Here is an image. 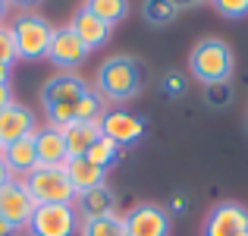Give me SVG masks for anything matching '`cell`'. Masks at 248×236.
<instances>
[{
  "label": "cell",
  "instance_id": "f546056e",
  "mask_svg": "<svg viewBox=\"0 0 248 236\" xmlns=\"http://www.w3.org/2000/svg\"><path fill=\"white\" fill-rule=\"evenodd\" d=\"M6 180H13V173H10V167H6V161H3V154H0V186H3Z\"/></svg>",
  "mask_w": 248,
  "mask_h": 236
},
{
  "label": "cell",
  "instance_id": "d6986e66",
  "mask_svg": "<svg viewBox=\"0 0 248 236\" xmlns=\"http://www.w3.org/2000/svg\"><path fill=\"white\" fill-rule=\"evenodd\" d=\"M79 236H126V220L120 211L101 214V218H82Z\"/></svg>",
  "mask_w": 248,
  "mask_h": 236
},
{
  "label": "cell",
  "instance_id": "e0dca14e",
  "mask_svg": "<svg viewBox=\"0 0 248 236\" xmlns=\"http://www.w3.org/2000/svg\"><path fill=\"white\" fill-rule=\"evenodd\" d=\"M63 170H66V176H69V183H73L76 195L91 192V189L104 186V173H107V170L94 167L88 157H69V161L63 164Z\"/></svg>",
  "mask_w": 248,
  "mask_h": 236
},
{
  "label": "cell",
  "instance_id": "ffe728a7",
  "mask_svg": "<svg viewBox=\"0 0 248 236\" xmlns=\"http://www.w3.org/2000/svg\"><path fill=\"white\" fill-rule=\"evenodd\" d=\"M82 6L88 13H94L97 19H104L110 29H113L116 22H123L126 13H129V0H85Z\"/></svg>",
  "mask_w": 248,
  "mask_h": 236
},
{
  "label": "cell",
  "instance_id": "4fadbf2b",
  "mask_svg": "<svg viewBox=\"0 0 248 236\" xmlns=\"http://www.w3.org/2000/svg\"><path fill=\"white\" fill-rule=\"evenodd\" d=\"M35 148H38V164H41V167H63V164L69 161L63 129H57V126H38Z\"/></svg>",
  "mask_w": 248,
  "mask_h": 236
},
{
  "label": "cell",
  "instance_id": "5bb4252c",
  "mask_svg": "<svg viewBox=\"0 0 248 236\" xmlns=\"http://www.w3.org/2000/svg\"><path fill=\"white\" fill-rule=\"evenodd\" d=\"M101 120H73L63 126V139H66L69 157H85L88 148L101 139Z\"/></svg>",
  "mask_w": 248,
  "mask_h": 236
},
{
  "label": "cell",
  "instance_id": "d6a6232c",
  "mask_svg": "<svg viewBox=\"0 0 248 236\" xmlns=\"http://www.w3.org/2000/svg\"><path fill=\"white\" fill-rule=\"evenodd\" d=\"M6 10H10V0H0V22H3V16H6Z\"/></svg>",
  "mask_w": 248,
  "mask_h": 236
},
{
  "label": "cell",
  "instance_id": "4316f807",
  "mask_svg": "<svg viewBox=\"0 0 248 236\" xmlns=\"http://www.w3.org/2000/svg\"><path fill=\"white\" fill-rule=\"evenodd\" d=\"M41 0H10V6H19L22 13H31V6H38Z\"/></svg>",
  "mask_w": 248,
  "mask_h": 236
},
{
  "label": "cell",
  "instance_id": "484cf974",
  "mask_svg": "<svg viewBox=\"0 0 248 236\" xmlns=\"http://www.w3.org/2000/svg\"><path fill=\"white\" fill-rule=\"evenodd\" d=\"M13 101H16V98H13V85H10V82H3V85H0V110L10 107Z\"/></svg>",
  "mask_w": 248,
  "mask_h": 236
},
{
  "label": "cell",
  "instance_id": "277c9868",
  "mask_svg": "<svg viewBox=\"0 0 248 236\" xmlns=\"http://www.w3.org/2000/svg\"><path fill=\"white\" fill-rule=\"evenodd\" d=\"M13 25V35H16V48H19V60H47V48H50V35H54V25L41 16V13H19Z\"/></svg>",
  "mask_w": 248,
  "mask_h": 236
},
{
  "label": "cell",
  "instance_id": "2e32d148",
  "mask_svg": "<svg viewBox=\"0 0 248 236\" xmlns=\"http://www.w3.org/2000/svg\"><path fill=\"white\" fill-rule=\"evenodd\" d=\"M3 161L10 167L13 176H25L38 167V148H35V135H25V139H16L3 148Z\"/></svg>",
  "mask_w": 248,
  "mask_h": 236
},
{
  "label": "cell",
  "instance_id": "ba28073f",
  "mask_svg": "<svg viewBox=\"0 0 248 236\" xmlns=\"http://www.w3.org/2000/svg\"><path fill=\"white\" fill-rule=\"evenodd\" d=\"M126 236H170V211L154 202H139L123 214Z\"/></svg>",
  "mask_w": 248,
  "mask_h": 236
},
{
  "label": "cell",
  "instance_id": "6da1fadb",
  "mask_svg": "<svg viewBox=\"0 0 248 236\" xmlns=\"http://www.w3.org/2000/svg\"><path fill=\"white\" fill-rule=\"evenodd\" d=\"M188 69L204 85H226L232 69H236L232 48L223 38H201L192 48V54H188Z\"/></svg>",
  "mask_w": 248,
  "mask_h": 236
},
{
  "label": "cell",
  "instance_id": "3957f363",
  "mask_svg": "<svg viewBox=\"0 0 248 236\" xmlns=\"http://www.w3.org/2000/svg\"><path fill=\"white\" fill-rule=\"evenodd\" d=\"M22 180L38 205H76V199H79L63 167H41L38 164Z\"/></svg>",
  "mask_w": 248,
  "mask_h": 236
},
{
  "label": "cell",
  "instance_id": "30bf717a",
  "mask_svg": "<svg viewBox=\"0 0 248 236\" xmlns=\"http://www.w3.org/2000/svg\"><path fill=\"white\" fill-rule=\"evenodd\" d=\"M88 91V82L79 73H57L41 85V104L54 107V104H76Z\"/></svg>",
  "mask_w": 248,
  "mask_h": 236
},
{
  "label": "cell",
  "instance_id": "44dd1931",
  "mask_svg": "<svg viewBox=\"0 0 248 236\" xmlns=\"http://www.w3.org/2000/svg\"><path fill=\"white\" fill-rule=\"evenodd\" d=\"M88 157L94 167H101V170H107L110 164H116V157H120V145H116L113 139H107V135H101V139L94 142V145L88 148Z\"/></svg>",
  "mask_w": 248,
  "mask_h": 236
},
{
  "label": "cell",
  "instance_id": "5b68a950",
  "mask_svg": "<svg viewBox=\"0 0 248 236\" xmlns=\"http://www.w3.org/2000/svg\"><path fill=\"white\" fill-rule=\"evenodd\" d=\"M82 214L76 205H38L29 220L31 236H76Z\"/></svg>",
  "mask_w": 248,
  "mask_h": 236
},
{
  "label": "cell",
  "instance_id": "4dcf8cb0",
  "mask_svg": "<svg viewBox=\"0 0 248 236\" xmlns=\"http://www.w3.org/2000/svg\"><path fill=\"white\" fill-rule=\"evenodd\" d=\"M13 233H16V230H13V227H10V224H6V220H3V218H0V236H13Z\"/></svg>",
  "mask_w": 248,
  "mask_h": 236
},
{
  "label": "cell",
  "instance_id": "1f68e13d",
  "mask_svg": "<svg viewBox=\"0 0 248 236\" xmlns=\"http://www.w3.org/2000/svg\"><path fill=\"white\" fill-rule=\"evenodd\" d=\"M3 82H10V67H3V63H0V85Z\"/></svg>",
  "mask_w": 248,
  "mask_h": 236
},
{
  "label": "cell",
  "instance_id": "8992f818",
  "mask_svg": "<svg viewBox=\"0 0 248 236\" xmlns=\"http://www.w3.org/2000/svg\"><path fill=\"white\" fill-rule=\"evenodd\" d=\"M35 208H38V202L31 199V192H29L22 176H13V180H6L3 186H0V218H3L13 230L29 227Z\"/></svg>",
  "mask_w": 248,
  "mask_h": 236
},
{
  "label": "cell",
  "instance_id": "9c48e42d",
  "mask_svg": "<svg viewBox=\"0 0 248 236\" xmlns=\"http://www.w3.org/2000/svg\"><path fill=\"white\" fill-rule=\"evenodd\" d=\"M204 236H248V208L239 202H220L204 220Z\"/></svg>",
  "mask_w": 248,
  "mask_h": 236
},
{
  "label": "cell",
  "instance_id": "f1b7e54d",
  "mask_svg": "<svg viewBox=\"0 0 248 236\" xmlns=\"http://www.w3.org/2000/svg\"><path fill=\"white\" fill-rule=\"evenodd\" d=\"M198 3H204V0H173L176 10H192V6H198Z\"/></svg>",
  "mask_w": 248,
  "mask_h": 236
},
{
  "label": "cell",
  "instance_id": "603a6c76",
  "mask_svg": "<svg viewBox=\"0 0 248 236\" xmlns=\"http://www.w3.org/2000/svg\"><path fill=\"white\" fill-rule=\"evenodd\" d=\"M141 10H145V19L151 25H170L176 19V13H179L173 6V0H145Z\"/></svg>",
  "mask_w": 248,
  "mask_h": 236
},
{
  "label": "cell",
  "instance_id": "d4e9b609",
  "mask_svg": "<svg viewBox=\"0 0 248 236\" xmlns=\"http://www.w3.org/2000/svg\"><path fill=\"white\" fill-rule=\"evenodd\" d=\"M217 13H223L226 19H242L248 16V0H214Z\"/></svg>",
  "mask_w": 248,
  "mask_h": 236
},
{
  "label": "cell",
  "instance_id": "7c38bea8",
  "mask_svg": "<svg viewBox=\"0 0 248 236\" xmlns=\"http://www.w3.org/2000/svg\"><path fill=\"white\" fill-rule=\"evenodd\" d=\"M101 133L123 148V145H132V142H139L145 135V123L139 117H132L129 110H110L101 120Z\"/></svg>",
  "mask_w": 248,
  "mask_h": 236
},
{
  "label": "cell",
  "instance_id": "83f0119b",
  "mask_svg": "<svg viewBox=\"0 0 248 236\" xmlns=\"http://www.w3.org/2000/svg\"><path fill=\"white\" fill-rule=\"evenodd\" d=\"M182 85H186V82H182V76H167V88L170 91H182Z\"/></svg>",
  "mask_w": 248,
  "mask_h": 236
},
{
  "label": "cell",
  "instance_id": "8fae6325",
  "mask_svg": "<svg viewBox=\"0 0 248 236\" xmlns=\"http://www.w3.org/2000/svg\"><path fill=\"white\" fill-rule=\"evenodd\" d=\"M35 133H38V120H35V114H31V107L13 101L10 107L0 110V145L3 148L10 145V142L35 135Z\"/></svg>",
  "mask_w": 248,
  "mask_h": 236
},
{
  "label": "cell",
  "instance_id": "7402d4cb",
  "mask_svg": "<svg viewBox=\"0 0 248 236\" xmlns=\"http://www.w3.org/2000/svg\"><path fill=\"white\" fill-rule=\"evenodd\" d=\"M76 120H104V98L94 88H88L76 101Z\"/></svg>",
  "mask_w": 248,
  "mask_h": 236
},
{
  "label": "cell",
  "instance_id": "cb8c5ba5",
  "mask_svg": "<svg viewBox=\"0 0 248 236\" xmlns=\"http://www.w3.org/2000/svg\"><path fill=\"white\" fill-rule=\"evenodd\" d=\"M19 60V48H16V35H13L10 22H0V63L13 69V63Z\"/></svg>",
  "mask_w": 248,
  "mask_h": 236
},
{
  "label": "cell",
  "instance_id": "9a60e30c",
  "mask_svg": "<svg viewBox=\"0 0 248 236\" xmlns=\"http://www.w3.org/2000/svg\"><path fill=\"white\" fill-rule=\"evenodd\" d=\"M69 29H73L76 35L82 38V44H85L88 51L101 48V44L110 38V25L104 22V19H97L94 13H88L85 6H79V13H76L73 22H69Z\"/></svg>",
  "mask_w": 248,
  "mask_h": 236
},
{
  "label": "cell",
  "instance_id": "836d02e7",
  "mask_svg": "<svg viewBox=\"0 0 248 236\" xmlns=\"http://www.w3.org/2000/svg\"><path fill=\"white\" fill-rule=\"evenodd\" d=\"M0 154H3V145H0Z\"/></svg>",
  "mask_w": 248,
  "mask_h": 236
},
{
  "label": "cell",
  "instance_id": "ac0fdd59",
  "mask_svg": "<svg viewBox=\"0 0 248 236\" xmlns=\"http://www.w3.org/2000/svg\"><path fill=\"white\" fill-rule=\"evenodd\" d=\"M76 208H79L82 218H101V214H113L116 211V195L110 192L107 186H97L91 192H82L76 199Z\"/></svg>",
  "mask_w": 248,
  "mask_h": 236
},
{
  "label": "cell",
  "instance_id": "7a4b0ae2",
  "mask_svg": "<svg viewBox=\"0 0 248 236\" xmlns=\"http://www.w3.org/2000/svg\"><path fill=\"white\" fill-rule=\"evenodd\" d=\"M141 91V67L129 54H113L97 69V95L107 101H132Z\"/></svg>",
  "mask_w": 248,
  "mask_h": 236
},
{
  "label": "cell",
  "instance_id": "52a82bcc",
  "mask_svg": "<svg viewBox=\"0 0 248 236\" xmlns=\"http://www.w3.org/2000/svg\"><path fill=\"white\" fill-rule=\"evenodd\" d=\"M91 51L82 44V38L76 35L69 25H60V29H54V35H50V48H47V60L54 63L57 69H63V73H73L76 67H82L85 60H88Z\"/></svg>",
  "mask_w": 248,
  "mask_h": 236
}]
</instances>
